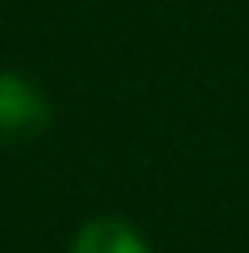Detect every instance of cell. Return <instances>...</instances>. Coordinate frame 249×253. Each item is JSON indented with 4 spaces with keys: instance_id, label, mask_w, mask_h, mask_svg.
Here are the masks:
<instances>
[{
    "instance_id": "cell-1",
    "label": "cell",
    "mask_w": 249,
    "mask_h": 253,
    "mask_svg": "<svg viewBox=\"0 0 249 253\" xmlns=\"http://www.w3.org/2000/svg\"><path fill=\"white\" fill-rule=\"evenodd\" d=\"M50 125V100L29 75L0 67V141H25Z\"/></svg>"
},
{
    "instance_id": "cell-2",
    "label": "cell",
    "mask_w": 249,
    "mask_h": 253,
    "mask_svg": "<svg viewBox=\"0 0 249 253\" xmlns=\"http://www.w3.org/2000/svg\"><path fill=\"white\" fill-rule=\"evenodd\" d=\"M67 253H154L145 233L124 216H91L75 228Z\"/></svg>"
}]
</instances>
